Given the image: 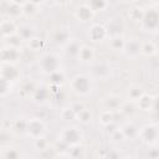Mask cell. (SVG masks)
<instances>
[{
	"mask_svg": "<svg viewBox=\"0 0 159 159\" xmlns=\"http://www.w3.org/2000/svg\"><path fill=\"white\" fill-rule=\"evenodd\" d=\"M142 27L144 31H152L155 32L159 26V12L155 7H149L144 10L143 19L140 21Z\"/></svg>",
	"mask_w": 159,
	"mask_h": 159,
	"instance_id": "1",
	"label": "cell"
},
{
	"mask_svg": "<svg viewBox=\"0 0 159 159\" xmlns=\"http://www.w3.org/2000/svg\"><path fill=\"white\" fill-rule=\"evenodd\" d=\"M60 60L55 53H45L41 56L39 61V67L43 73H47L48 76L56 71H60Z\"/></svg>",
	"mask_w": 159,
	"mask_h": 159,
	"instance_id": "2",
	"label": "cell"
},
{
	"mask_svg": "<svg viewBox=\"0 0 159 159\" xmlns=\"http://www.w3.org/2000/svg\"><path fill=\"white\" fill-rule=\"evenodd\" d=\"M71 88L77 93V94H81V96H86L91 92V88H92V84H91V78L87 76V75H76L72 80H71Z\"/></svg>",
	"mask_w": 159,
	"mask_h": 159,
	"instance_id": "3",
	"label": "cell"
},
{
	"mask_svg": "<svg viewBox=\"0 0 159 159\" xmlns=\"http://www.w3.org/2000/svg\"><path fill=\"white\" fill-rule=\"evenodd\" d=\"M138 137H140L142 142L148 145L155 144L158 139V125L155 123L145 124L144 127L138 129Z\"/></svg>",
	"mask_w": 159,
	"mask_h": 159,
	"instance_id": "4",
	"label": "cell"
},
{
	"mask_svg": "<svg viewBox=\"0 0 159 159\" xmlns=\"http://www.w3.org/2000/svg\"><path fill=\"white\" fill-rule=\"evenodd\" d=\"M60 140L66 143L68 147L80 145V143H81V133L76 127H67L61 132Z\"/></svg>",
	"mask_w": 159,
	"mask_h": 159,
	"instance_id": "5",
	"label": "cell"
},
{
	"mask_svg": "<svg viewBox=\"0 0 159 159\" xmlns=\"http://www.w3.org/2000/svg\"><path fill=\"white\" fill-rule=\"evenodd\" d=\"M25 132L27 133V135H30L31 138L36 139L40 137H43L45 133V124L41 119L39 118H32L30 120L26 122V129Z\"/></svg>",
	"mask_w": 159,
	"mask_h": 159,
	"instance_id": "6",
	"label": "cell"
},
{
	"mask_svg": "<svg viewBox=\"0 0 159 159\" xmlns=\"http://www.w3.org/2000/svg\"><path fill=\"white\" fill-rule=\"evenodd\" d=\"M140 47H142V41L133 37V39L125 40L124 47L122 51L128 58H135L140 55Z\"/></svg>",
	"mask_w": 159,
	"mask_h": 159,
	"instance_id": "7",
	"label": "cell"
},
{
	"mask_svg": "<svg viewBox=\"0 0 159 159\" xmlns=\"http://www.w3.org/2000/svg\"><path fill=\"white\" fill-rule=\"evenodd\" d=\"M108 31L103 25L99 24H93L88 29V37L93 42H102L104 39H107Z\"/></svg>",
	"mask_w": 159,
	"mask_h": 159,
	"instance_id": "8",
	"label": "cell"
},
{
	"mask_svg": "<svg viewBox=\"0 0 159 159\" xmlns=\"http://www.w3.org/2000/svg\"><path fill=\"white\" fill-rule=\"evenodd\" d=\"M19 51L16 47L12 46H6L2 50H0V61L4 62L5 65H12V62H15L19 58Z\"/></svg>",
	"mask_w": 159,
	"mask_h": 159,
	"instance_id": "9",
	"label": "cell"
},
{
	"mask_svg": "<svg viewBox=\"0 0 159 159\" xmlns=\"http://www.w3.org/2000/svg\"><path fill=\"white\" fill-rule=\"evenodd\" d=\"M4 10H5V14L7 15V17L11 20L22 15V6H21V2H19V1H6Z\"/></svg>",
	"mask_w": 159,
	"mask_h": 159,
	"instance_id": "10",
	"label": "cell"
},
{
	"mask_svg": "<svg viewBox=\"0 0 159 159\" xmlns=\"http://www.w3.org/2000/svg\"><path fill=\"white\" fill-rule=\"evenodd\" d=\"M93 16H94V11L89 7V5L87 2L81 4L76 10V17L82 22H87V21L92 20Z\"/></svg>",
	"mask_w": 159,
	"mask_h": 159,
	"instance_id": "11",
	"label": "cell"
},
{
	"mask_svg": "<svg viewBox=\"0 0 159 159\" xmlns=\"http://www.w3.org/2000/svg\"><path fill=\"white\" fill-rule=\"evenodd\" d=\"M155 101H157V97H155V96L144 93V94L137 101V106H138V108H140L142 111H152V109L155 108Z\"/></svg>",
	"mask_w": 159,
	"mask_h": 159,
	"instance_id": "12",
	"label": "cell"
},
{
	"mask_svg": "<svg viewBox=\"0 0 159 159\" xmlns=\"http://www.w3.org/2000/svg\"><path fill=\"white\" fill-rule=\"evenodd\" d=\"M0 32L4 36H6V37H11V36L16 35V32H17V25L11 19L2 20L0 22Z\"/></svg>",
	"mask_w": 159,
	"mask_h": 159,
	"instance_id": "13",
	"label": "cell"
},
{
	"mask_svg": "<svg viewBox=\"0 0 159 159\" xmlns=\"http://www.w3.org/2000/svg\"><path fill=\"white\" fill-rule=\"evenodd\" d=\"M0 77L11 82V81H14L19 77V72L14 67V65H10V63L4 65V66H0Z\"/></svg>",
	"mask_w": 159,
	"mask_h": 159,
	"instance_id": "14",
	"label": "cell"
},
{
	"mask_svg": "<svg viewBox=\"0 0 159 159\" xmlns=\"http://www.w3.org/2000/svg\"><path fill=\"white\" fill-rule=\"evenodd\" d=\"M16 35L21 39V41H30L32 37H35V30L29 24H22L17 26Z\"/></svg>",
	"mask_w": 159,
	"mask_h": 159,
	"instance_id": "15",
	"label": "cell"
},
{
	"mask_svg": "<svg viewBox=\"0 0 159 159\" xmlns=\"http://www.w3.org/2000/svg\"><path fill=\"white\" fill-rule=\"evenodd\" d=\"M77 57L82 62L92 61L94 58V50H93V47H91L88 45H81V47L78 50V53H77Z\"/></svg>",
	"mask_w": 159,
	"mask_h": 159,
	"instance_id": "16",
	"label": "cell"
},
{
	"mask_svg": "<svg viewBox=\"0 0 159 159\" xmlns=\"http://www.w3.org/2000/svg\"><path fill=\"white\" fill-rule=\"evenodd\" d=\"M120 98L116 94H109L106 99H104V104H106V109L114 112L116 109L120 108Z\"/></svg>",
	"mask_w": 159,
	"mask_h": 159,
	"instance_id": "17",
	"label": "cell"
},
{
	"mask_svg": "<svg viewBox=\"0 0 159 159\" xmlns=\"http://www.w3.org/2000/svg\"><path fill=\"white\" fill-rule=\"evenodd\" d=\"M140 53H143L147 57H152L157 53V46L153 41H142Z\"/></svg>",
	"mask_w": 159,
	"mask_h": 159,
	"instance_id": "18",
	"label": "cell"
},
{
	"mask_svg": "<svg viewBox=\"0 0 159 159\" xmlns=\"http://www.w3.org/2000/svg\"><path fill=\"white\" fill-rule=\"evenodd\" d=\"M21 6H22V15L26 16H31L39 11V2L35 1H24L21 2Z\"/></svg>",
	"mask_w": 159,
	"mask_h": 159,
	"instance_id": "19",
	"label": "cell"
},
{
	"mask_svg": "<svg viewBox=\"0 0 159 159\" xmlns=\"http://www.w3.org/2000/svg\"><path fill=\"white\" fill-rule=\"evenodd\" d=\"M80 47H81V43H80L76 39H70V40L65 43V48H66V52H67L68 55L77 56Z\"/></svg>",
	"mask_w": 159,
	"mask_h": 159,
	"instance_id": "20",
	"label": "cell"
},
{
	"mask_svg": "<svg viewBox=\"0 0 159 159\" xmlns=\"http://www.w3.org/2000/svg\"><path fill=\"white\" fill-rule=\"evenodd\" d=\"M144 93L145 92L140 86H132V87L128 88V98L132 102H137Z\"/></svg>",
	"mask_w": 159,
	"mask_h": 159,
	"instance_id": "21",
	"label": "cell"
},
{
	"mask_svg": "<svg viewBox=\"0 0 159 159\" xmlns=\"http://www.w3.org/2000/svg\"><path fill=\"white\" fill-rule=\"evenodd\" d=\"M124 42H125V39L122 35H116L111 37V47L116 51H122L124 47Z\"/></svg>",
	"mask_w": 159,
	"mask_h": 159,
	"instance_id": "22",
	"label": "cell"
},
{
	"mask_svg": "<svg viewBox=\"0 0 159 159\" xmlns=\"http://www.w3.org/2000/svg\"><path fill=\"white\" fill-rule=\"evenodd\" d=\"M120 129L123 132L124 138H133V137H137L138 135V128L134 124H132V123H127Z\"/></svg>",
	"mask_w": 159,
	"mask_h": 159,
	"instance_id": "23",
	"label": "cell"
},
{
	"mask_svg": "<svg viewBox=\"0 0 159 159\" xmlns=\"http://www.w3.org/2000/svg\"><path fill=\"white\" fill-rule=\"evenodd\" d=\"M113 119H114V112L108 111V109L102 111V113H101V116H99V122H101L103 125L107 127V125L112 124Z\"/></svg>",
	"mask_w": 159,
	"mask_h": 159,
	"instance_id": "24",
	"label": "cell"
},
{
	"mask_svg": "<svg viewBox=\"0 0 159 159\" xmlns=\"http://www.w3.org/2000/svg\"><path fill=\"white\" fill-rule=\"evenodd\" d=\"M76 118L81 122V123H83V124H88L91 120H92V113H91V111L88 109V108H83L81 112H78L77 114H76Z\"/></svg>",
	"mask_w": 159,
	"mask_h": 159,
	"instance_id": "25",
	"label": "cell"
},
{
	"mask_svg": "<svg viewBox=\"0 0 159 159\" xmlns=\"http://www.w3.org/2000/svg\"><path fill=\"white\" fill-rule=\"evenodd\" d=\"M143 15H144V9L143 7H133L128 11V16L133 20V21H142L143 19Z\"/></svg>",
	"mask_w": 159,
	"mask_h": 159,
	"instance_id": "26",
	"label": "cell"
},
{
	"mask_svg": "<svg viewBox=\"0 0 159 159\" xmlns=\"http://www.w3.org/2000/svg\"><path fill=\"white\" fill-rule=\"evenodd\" d=\"M89 5V7L96 12L97 10H104L107 6H108V2L107 1H103V0H92V1H88L87 2Z\"/></svg>",
	"mask_w": 159,
	"mask_h": 159,
	"instance_id": "27",
	"label": "cell"
},
{
	"mask_svg": "<svg viewBox=\"0 0 159 159\" xmlns=\"http://www.w3.org/2000/svg\"><path fill=\"white\" fill-rule=\"evenodd\" d=\"M83 157V149L81 145L70 147V158L71 159H81Z\"/></svg>",
	"mask_w": 159,
	"mask_h": 159,
	"instance_id": "28",
	"label": "cell"
},
{
	"mask_svg": "<svg viewBox=\"0 0 159 159\" xmlns=\"http://www.w3.org/2000/svg\"><path fill=\"white\" fill-rule=\"evenodd\" d=\"M109 67L108 66H104L103 63H99V65H97V66H94V68H93V72H94V75L97 76V77H101V78H103L104 77V75H103V72H106V75H109Z\"/></svg>",
	"mask_w": 159,
	"mask_h": 159,
	"instance_id": "29",
	"label": "cell"
},
{
	"mask_svg": "<svg viewBox=\"0 0 159 159\" xmlns=\"http://www.w3.org/2000/svg\"><path fill=\"white\" fill-rule=\"evenodd\" d=\"M55 40H56L57 42H63V43H66V42L70 40L67 31H66V30H63V29L57 30V31H56V34H55Z\"/></svg>",
	"mask_w": 159,
	"mask_h": 159,
	"instance_id": "30",
	"label": "cell"
},
{
	"mask_svg": "<svg viewBox=\"0 0 159 159\" xmlns=\"http://www.w3.org/2000/svg\"><path fill=\"white\" fill-rule=\"evenodd\" d=\"M61 117L65 119V120H72L76 118V113L73 112V109L71 107H66L61 111Z\"/></svg>",
	"mask_w": 159,
	"mask_h": 159,
	"instance_id": "31",
	"label": "cell"
},
{
	"mask_svg": "<svg viewBox=\"0 0 159 159\" xmlns=\"http://www.w3.org/2000/svg\"><path fill=\"white\" fill-rule=\"evenodd\" d=\"M34 144H35V148H36L37 150H46L47 147H48V142H47L43 137L36 138L35 142H34Z\"/></svg>",
	"mask_w": 159,
	"mask_h": 159,
	"instance_id": "32",
	"label": "cell"
},
{
	"mask_svg": "<svg viewBox=\"0 0 159 159\" xmlns=\"http://www.w3.org/2000/svg\"><path fill=\"white\" fill-rule=\"evenodd\" d=\"M29 46H30V48H31V50L37 51V50H40V48L43 46V41H42L41 39L32 37V39L29 41Z\"/></svg>",
	"mask_w": 159,
	"mask_h": 159,
	"instance_id": "33",
	"label": "cell"
},
{
	"mask_svg": "<svg viewBox=\"0 0 159 159\" xmlns=\"http://www.w3.org/2000/svg\"><path fill=\"white\" fill-rule=\"evenodd\" d=\"M10 89H11V82H9V81H6V80L0 77V96L6 94Z\"/></svg>",
	"mask_w": 159,
	"mask_h": 159,
	"instance_id": "34",
	"label": "cell"
},
{
	"mask_svg": "<svg viewBox=\"0 0 159 159\" xmlns=\"http://www.w3.org/2000/svg\"><path fill=\"white\" fill-rule=\"evenodd\" d=\"M124 114H127V116H129V114H132V113H134L135 112V107H134V102H130V107H129V102H127V103H124L120 108H119Z\"/></svg>",
	"mask_w": 159,
	"mask_h": 159,
	"instance_id": "35",
	"label": "cell"
},
{
	"mask_svg": "<svg viewBox=\"0 0 159 159\" xmlns=\"http://www.w3.org/2000/svg\"><path fill=\"white\" fill-rule=\"evenodd\" d=\"M111 135H112V138H113L114 140H123V139H124V135H123V132H122L120 128L114 129V130L111 133Z\"/></svg>",
	"mask_w": 159,
	"mask_h": 159,
	"instance_id": "36",
	"label": "cell"
},
{
	"mask_svg": "<svg viewBox=\"0 0 159 159\" xmlns=\"http://www.w3.org/2000/svg\"><path fill=\"white\" fill-rule=\"evenodd\" d=\"M5 159H19V153L15 149H7L5 153Z\"/></svg>",
	"mask_w": 159,
	"mask_h": 159,
	"instance_id": "37",
	"label": "cell"
},
{
	"mask_svg": "<svg viewBox=\"0 0 159 159\" xmlns=\"http://www.w3.org/2000/svg\"><path fill=\"white\" fill-rule=\"evenodd\" d=\"M106 159H122V157H120V154H119L117 150L112 149V150H109V152L107 153Z\"/></svg>",
	"mask_w": 159,
	"mask_h": 159,
	"instance_id": "38",
	"label": "cell"
},
{
	"mask_svg": "<svg viewBox=\"0 0 159 159\" xmlns=\"http://www.w3.org/2000/svg\"><path fill=\"white\" fill-rule=\"evenodd\" d=\"M22 159H31V158H29V157H26V158H22Z\"/></svg>",
	"mask_w": 159,
	"mask_h": 159,
	"instance_id": "39",
	"label": "cell"
}]
</instances>
